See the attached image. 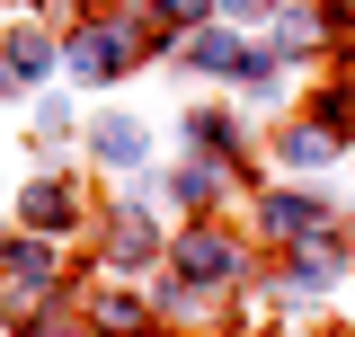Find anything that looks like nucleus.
Returning a JSON list of instances; mask_svg holds the SVG:
<instances>
[{"instance_id": "1", "label": "nucleus", "mask_w": 355, "mask_h": 337, "mask_svg": "<svg viewBox=\"0 0 355 337\" xmlns=\"http://www.w3.org/2000/svg\"><path fill=\"white\" fill-rule=\"evenodd\" d=\"M71 62H80V80H107V71H116V62H125V53H116V44H107V36H89L80 53H71Z\"/></svg>"}, {"instance_id": "2", "label": "nucleus", "mask_w": 355, "mask_h": 337, "mask_svg": "<svg viewBox=\"0 0 355 337\" xmlns=\"http://www.w3.org/2000/svg\"><path fill=\"white\" fill-rule=\"evenodd\" d=\"M98 151H107V160H142V133H133V125H107V133H98Z\"/></svg>"}]
</instances>
